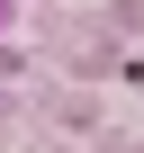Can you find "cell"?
<instances>
[{"label":"cell","mask_w":144,"mask_h":153,"mask_svg":"<svg viewBox=\"0 0 144 153\" xmlns=\"http://www.w3.org/2000/svg\"><path fill=\"white\" fill-rule=\"evenodd\" d=\"M9 27H18V0H0V36H9Z\"/></svg>","instance_id":"6da1fadb"}]
</instances>
